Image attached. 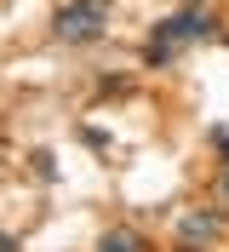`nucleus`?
I'll return each instance as SVG.
<instances>
[{
	"mask_svg": "<svg viewBox=\"0 0 229 252\" xmlns=\"http://www.w3.org/2000/svg\"><path fill=\"white\" fill-rule=\"evenodd\" d=\"M195 40H212V17H200V12L161 17L155 34H149V46H143V58H149V63H172L183 46H195Z\"/></svg>",
	"mask_w": 229,
	"mask_h": 252,
	"instance_id": "obj_1",
	"label": "nucleus"
},
{
	"mask_svg": "<svg viewBox=\"0 0 229 252\" xmlns=\"http://www.w3.org/2000/svg\"><path fill=\"white\" fill-rule=\"evenodd\" d=\"M109 29V0H69L58 17H52V34L69 40V46H86Z\"/></svg>",
	"mask_w": 229,
	"mask_h": 252,
	"instance_id": "obj_2",
	"label": "nucleus"
},
{
	"mask_svg": "<svg viewBox=\"0 0 229 252\" xmlns=\"http://www.w3.org/2000/svg\"><path fill=\"white\" fill-rule=\"evenodd\" d=\"M183 241H189V247H212L218 241V218L212 212H189V218H183Z\"/></svg>",
	"mask_w": 229,
	"mask_h": 252,
	"instance_id": "obj_3",
	"label": "nucleus"
},
{
	"mask_svg": "<svg viewBox=\"0 0 229 252\" xmlns=\"http://www.w3.org/2000/svg\"><path fill=\"white\" fill-rule=\"evenodd\" d=\"M98 252H137V235L132 229H109V235L98 241Z\"/></svg>",
	"mask_w": 229,
	"mask_h": 252,
	"instance_id": "obj_4",
	"label": "nucleus"
},
{
	"mask_svg": "<svg viewBox=\"0 0 229 252\" xmlns=\"http://www.w3.org/2000/svg\"><path fill=\"white\" fill-rule=\"evenodd\" d=\"M218 155H224V166H229V132H218Z\"/></svg>",
	"mask_w": 229,
	"mask_h": 252,
	"instance_id": "obj_5",
	"label": "nucleus"
},
{
	"mask_svg": "<svg viewBox=\"0 0 229 252\" xmlns=\"http://www.w3.org/2000/svg\"><path fill=\"white\" fill-rule=\"evenodd\" d=\"M218 201H224V206H229V172H224V178H218Z\"/></svg>",
	"mask_w": 229,
	"mask_h": 252,
	"instance_id": "obj_6",
	"label": "nucleus"
},
{
	"mask_svg": "<svg viewBox=\"0 0 229 252\" xmlns=\"http://www.w3.org/2000/svg\"><path fill=\"white\" fill-rule=\"evenodd\" d=\"M0 252H17V241H12V235H6V229H0Z\"/></svg>",
	"mask_w": 229,
	"mask_h": 252,
	"instance_id": "obj_7",
	"label": "nucleus"
}]
</instances>
